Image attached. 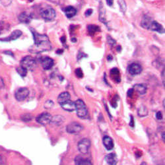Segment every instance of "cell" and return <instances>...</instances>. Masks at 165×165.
<instances>
[{
    "instance_id": "8fae6325",
    "label": "cell",
    "mask_w": 165,
    "mask_h": 165,
    "mask_svg": "<svg viewBox=\"0 0 165 165\" xmlns=\"http://www.w3.org/2000/svg\"><path fill=\"white\" fill-rule=\"evenodd\" d=\"M22 35V32L19 30H15L14 31L10 36H9L7 38L4 39H0V41H3V42H9V41L12 40H15L19 38V37Z\"/></svg>"
},
{
    "instance_id": "52a82bcc",
    "label": "cell",
    "mask_w": 165,
    "mask_h": 165,
    "mask_svg": "<svg viewBox=\"0 0 165 165\" xmlns=\"http://www.w3.org/2000/svg\"><path fill=\"white\" fill-rule=\"evenodd\" d=\"M83 130V126L78 122H72L66 127V131L69 133H78Z\"/></svg>"
},
{
    "instance_id": "83f0119b",
    "label": "cell",
    "mask_w": 165,
    "mask_h": 165,
    "mask_svg": "<svg viewBox=\"0 0 165 165\" xmlns=\"http://www.w3.org/2000/svg\"><path fill=\"white\" fill-rule=\"evenodd\" d=\"M21 119L22 121H24L25 122H28L31 121L32 119V116L30 114H25L21 116Z\"/></svg>"
},
{
    "instance_id": "3957f363",
    "label": "cell",
    "mask_w": 165,
    "mask_h": 165,
    "mask_svg": "<svg viewBox=\"0 0 165 165\" xmlns=\"http://www.w3.org/2000/svg\"><path fill=\"white\" fill-rule=\"evenodd\" d=\"M75 104H76V110L77 116L80 118H85L87 117L88 114L87 108L85 103L81 99H78L76 100V102H75Z\"/></svg>"
},
{
    "instance_id": "4316f807",
    "label": "cell",
    "mask_w": 165,
    "mask_h": 165,
    "mask_svg": "<svg viewBox=\"0 0 165 165\" xmlns=\"http://www.w3.org/2000/svg\"><path fill=\"white\" fill-rule=\"evenodd\" d=\"M100 20L101 22H104V23L106 24V19H105V11H104V9H103L102 5H101L100 3Z\"/></svg>"
},
{
    "instance_id": "ab89813d",
    "label": "cell",
    "mask_w": 165,
    "mask_h": 165,
    "mask_svg": "<svg viewBox=\"0 0 165 165\" xmlns=\"http://www.w3.org/2000/svg\"><path fill=\"white\" fill-rule=\"evenodd\" d=\"M112 59H113V58H112L111 56H108V57H107V59H108V60H109V61L112 60Z\"/></svg>"
},
{
    "instance_id": "603a6c76",
    "label": "cell",
    "mask_w": 165,
    "mask_h": 165,
    "mask_svg": "<svg viewBox=\"0 0 165 165\" xmlns=\"http://www.w3.org/2000/svg\"><path fill=\"white\" fill-rule=\"evenodd\" d=\"M118 2L119 6H120V9L122 13H125V12L126 11V9H127V5H126V3L125 1L124 0H118Z\"/></svg>"
},
{
    "instance_id": "836d02e7",
    "label": "cell",
    "mask_w": 165,
    "mask_h": 165,
    "mask_svg": "<svg viewBox=\"0 0 165 165\" xmlns=\"http://www.w3.org/2000/svg\"><path fill=\"white\" fill-rule=\"evenodd\" d=\"M156 117L158 120H161L163 118V114L161 113V112H157L156 114Z\"/></svg>"
},
{
    "instance_id": "cb8c5ba5",
    "label": "cell",
    "mask_w": 165,
    "mask_h": 165,
    "mask_svg": "<svg viewBox=\"0 0 165 165\" xmlns=\"http://www.w3.org/2000/svg\"><path fill=\"white\" fill-rule=\"evenodd\" d=\"M17 72L22 77H25L26 76H27V70L26 69H25L24 67H21V66L17 67Z\"/></svg>"
},
{
    "instance_id": "6da1fadb",
    "label": "cell",
    "mask_w": 165,
    "mask_h": 165,
    "mask_svg": "<svg viewBox=\"0 0 165 165\" xmlns=\"http://www.w3.org/2000/svg\"><path fill=\"white\" fill-rule=\"evenodd\" d=\"M31 31L32 33L34 41H35V44L29 49V51L31 53L38 54L49 51L52 49L50 41L46 35H41L32 29H31Z\"/></svg>"
},
{
    "instance_id": "d6986e66",
    "label": "cell",
    "mask_w": 165,
    "mask_h": 165,
    "mask_svg": "<svg viewBox=\"0 0 165 165\" xmlns=\"http://www.w3.org/2000/svg\"><path fill=\"white\" fill-rule=\"evenodd\" d=\"M110 76L112 79L115 81L116 82H120V74L119 70L117 68H113L111 69Z\"/></svg>"
},
{
    "instance_id": "e575fe53",
    "label": "cell",
    "mask_w": 165,
    "mask_h": 165,
    "mask_svg": "<svg viewBox=\"0 0 165 165\" xmlns=\"http://www.w3.org/2000/svg\"><path fill=\"white\" fill-rule=\"evenodd\" d=\"M93 13V9H89L88 10L86 11V12H85V16L86 17H89Z\"/></svg>"
},
{
    "instance_id": "60d3db41",
    "label": "cell",
    "mask_w": 165,
    "mask_h": 165,
    "mask_svg": "<svg viewBox=\"0 0 165 165\" xmlns=\"http://www.w3.org/2000/svg\"><path fill=\"white\" fill-rule=\"evenodd\" d=\"M61 40L62 41V43H64V42H66V39L65 37H62V38H61Z\"/></svg>"
},
{
    "instance_id": "4dcf8cb0",
    "label": "cell",
    "mask_w": 165,
    "mask_h": 165,
    "mask_svg": "<svg viewBox=\"0 0 165 165\" xmlns=\"http://www.w3.org/2000/svg\"><path fill=\"white\" fill-rule=\"evenodd\" d=\"M76 75L78 78H82L83 77V73L81 68H77L76 70Z\"/></svg>"
},
{
    "instance_id": "8992f818",
    "label": "cell",
    "mask_w": 165,
    "mask_h": 165,
    "mask_svg": "<svg viewBox=\"0 0 165 165\" xmlns=\"http://www.w3.org/2000/svg\"><path fill=\"white\" fill-rule=\"evenodd\" d=\"M52 116L49 113L47 112H44V113L40 114L37 116L36 122H38L39 124L42 126H46L48 123H50L52 121Z\"/></svg>"
},
{
    "instance_id": "f35d334b",
    "label": "cell",
    "mask_w": 165,
    "mask_h": 165,
    "mask_svg": "<svg viewBox=\"0 0 165 165\" xmlns=\"http://www.w3.org/2000/svg\"><path fill=\"white\" fill-rule=\"evenodd\" d=\"M162 77H163V84L164 85V69H163V72H162Z\"/></svg>"
},
{
    "instance_id": "5bb4252c",
    "label": "cell",
    "mask_w": 165,
    "mask_h": 165,
    "mask_svg": "<svg viewBox=\"0 0 165 165\" xmlns=\"http://www.w3.org/2000/svg\"><path fill=\"white\" fill-rule=\"evenodd\" d=\"M31 15L27 12H22L19 15V20L21 22H22V23L28 24L31 21Z\"/></svg>"
},
{
    "instance_id": "b9f144b4",
    "label": "cell",
    "mask_w": 165,
    "mask_h": 165,
    "mask_svg": "<svg viewBox=\"0 0 165 165\" xmlns=\"http://www.w3.org/2000/svg\"><path fill=\"white\" fill-rule=\"evenodd\" d=\"M162 137H163V140L164 141V132L162 133Z\"/></svg>"
},
{
    "instance_id": "1f68e13d",
    "label": "cell",
    "mask_w": 165,
    "mask_h": 165,
    "mask_svg": "<svg viewBox=\"0 0 165 165\" xmlns=\"http://www.w3.org/2000/svg\"><path fill=\"white\" fill-rule=\"evenodd\" d=\"M11 2H12V0H0V2H1L2 4L5 7H7L11 5Z\"/></svg>"
},
{
    "instance_id": "2e32d148",
    "label": "cell",
    "mask_w": 165,
    "mask_h": 165,
    "mask_svg": "<svg viewBox=\"0 0 165 165\" xmlns=\"http://www.w3.org/2000/svg\"><path fill=\"white\" fill-rule=\"evenodd\" d=\"M75 163L76 165H93L91 160L85 159L81 156H77L75 159Z\"/></svg>"
},
{
    "instance_id": "30bf717a",
    "label": "cell",
    "mask_w": 165,
    "mask_h": 165,
    "mask_svg": "<svg viewBox=\"0 0 165 165\" xmlns=\"http://www.w3.org/2000/svg\"><path fill=\"white\" fill-rule=\"evenodd\" d=\"M129 73L132 76L140 74L142 72V67L138 63H132L128 67Z\"/></svg>"
},
{
    "instance_id": "f1b7e54d",
    "label": "cell",
    "mask_w": 165,
    "mask_h": 165,
    "mask_svg": "<svg viewBox=\"0 0 165 165\" xmlns=\"http://www.w3.org/2000/svg\"><path fill=\"white\" fill-rule=\"evenodd\" d=\"M54 106V103L52 100H47L44 104V108L46 109H50Z\"/></svg>"
},
{
    "instance_id": "484cf974",
    "label": "cell",
    "mask_w": 165,
    "mask_h": 165,
    "mask_svg": "<svg viewBox=\"0 0 165 165\" xmlns=\"http://www.w3.org/2000/svg\"><path fill=\"white\" fill-rule=\"evenodd\" d=\"M100 29L99 27H97L96 25H89L88 27V31L91 35H94L96 31H99Z\"/></svg>"
},
{
    "instance_id": "ba28073f",
    "label": "cell",
    "mask_w": 165,
    "mask_h": 165,
    "mask_svg": "<svg viewBox=\"0 0 165 165\" xmlns=\"http://www.w3.org/2000/svg\"><path fill=\"white\" fill-rule=\"evenodd\" d=\"M29 95V89L26 87H22L17 90L15 96V99L18 101H23L27 98Z\"/></svg>"
},
{
    "instance_id": "7bdbcfd3",
    "label": "cell",
    "mask_w": 165,
    "mask_h": 165,
    "mask_svg": "<svg viewBox=\"0 0 165 165\" xmlns=\"http://www.w3.org/2000/svg\"><path fill=\"white\" fill-rule=\"evenodd\" d=\"M141 165H147V164H146L145 163H142L141 164Z\"/></svg>"
},
{
    "instance_id": "e0dca14e",
    "label": "cell",
    "mask_w": 165,
    "mask_h": 165,
    "mask_svg": "<svg viewBox=\"0 0 165 165\" xmlns=\"http://www.w3.org/2000/svg\"><path fill=\"white\" fill-rule=\"evenodd\" d=\"M103 144L107 150H112L114 147V142L109 136H104L103 137Z\"/></svg>"
},
{
    "instance_id": "d590c367",
    "label": "cell",
    "mask_w": 165,
    "mask_h": 165,
    "mask_svg": "<svg viewBox=\"0 0 165 165\" xmlns=\"http://www.w3.org/2000/svg\"><path fill=\"white\" fill-rule=\"evenodd\" d=\"M106 3L109 6L111 7L112 5H113L114 0H106Z\"/></svg>"
},
{
    "instance_id": "8d00e7d4",
    "label": "cell",
    "mask_w": 165,
    "mask_h": 165,
    "mask_svg": "<svg viewBox=\"0 0 165 165\" xmlns=\"http://www.w3.org/2000/svg\"><path fill=\"white\" fill-rule=\"evenodd\" d=\"M133 89H130V90H129L128 92H127V95H128V96H132V94H133Z\"/></svg>"
},
{
    "instance_id": "277c9868",
    "label": "cell",
    "mask_w": 165,
    "mask_h": 165,
    "mask_svg": "<svg viewBox=\"0 0 165 165\" xmlns=\"http://www.w3.org/2000/svg\"><path fill=\"white\" fill-rule=\"evenodd\" d=\"M21 66L28 70H33L36 66V59L32 56H27L24 57L21 61Z\"/></svg>"
},
{
    "instance_id": "9a60e30c",
    "label": "cell",
    "mask_w": 165,
    "mask_h": 165,
    "mask_svg": "<svg viewBox=\"0 0 165 165\" xmlns=\"http://www.w3.org/2000/svg\"><path fill=\"white\" fill-rule=\"evenodd\" d=\"M106 162L109 165H116L118 163V158L114 153H110L105 157Z\"/></svg>"
},
{
    "instance_id": "ffe728a7",
    "label": "cell",
    "mask_w": 165,
    "mask_h": 165,
    "mask_svg": "<svg viewBox=\"0 0 165 165\" xmlns=\"http://www.w3.org/2000/svg\"><path fill=\"white\" fill-rule=\"evenodd\" d=\"M64 12H65V14H66L67 17L72 18L76 15V13H77V11L73 7L68 6L64 9Z\"/></svg>"
},
{
    "instance_id": "7c38bea8",
    "label": "cell",
    "mask_w": 165,
    "mask_h": 165,
    "mask_svg": "<svg viewBox=\"0 0 165 165\" xmlns=\"http://www.w3.org/2000/svg\"><path fill=\"white\" fill-rule=\"evenodd\" d=\"M149 30H151V31H156L158 32L159 33H163L164 32V29L163 28L162 25H160L159 22H157L155 21H152L151 24L149 25Z\"/></svg>"
},
{
    "instance_id": "ac0fdd59",
    "label": "cell",
    "mask_w": 165,
    "mask_h": 165,
    "mask_svg": "<svg viewBox=\"0 0 165 165\" xmlns=\"http://www.w3.org/2000/svg\"><path fill=\"white\" fill-rule=\"evenodd\" d=\"M71 100V95L68 92L62 93L58 97V102L59 104L64 103L67 100Z\"/></svg>"
},
{
    "instance_id": "4fadbf2b",
    "label": "cell",
    "mask_w": 165,
    "mask_h": 165,
    "mask_svg": "<svg viewBox=\"0 0 165 165\" xmlns=\"http://www.w3.org/2000/svg\"><path fill=\"white\" fill-rule=\"evenodd\" d=\"M60 106L63 110L68 112H73L76 110V104L75 103L71 100H67L64 103L60 104Z\"/></svg>"
},
{
    "instance_id": "74e56055",
    "label": "cell",
    "mask_w": 165,
    "mask_h": 165,
    "mask_svg": "<svg viewBox=\"0 0 165 165\" xmlns=\"http://www.w3.org/2000/svg\"><path fill=\"white\" fill-rule=\"evenodd\" d=\"M134 122H133V117L132 116H131V122H130V125L131 127H133L134 126Z\"/></svg>"
},
{
    "instance_id": "d6a6232c",
    "label": "cell",
    "mask_w": 165,
    "mask_h": 165,
    "mask_svg": "<svg viewBox=\"0 0 165 165\" xmlns=\"http://www.w3.org/2000/svg\"><path fill=\"white\" fill-rule=\"evenodd\" d=\"M108 42L110 45H111V46H114V45L116 44V41L113 39H112L110 36H108Z\"/></svg>"
},
{
    "instance_id": "7a4b0ae2",
    "label": "cell",
    "mask_w": 165,
    "mask_h": 165,
    "mask_svg": "<svg viewBox=\"0 0 165 165\" xmlns=\"http://www.w3.org/2000/svg\"><path fill=\"white\" fill-rule=\"evenodd\" d=\"M40 13L43 19L46 21H53L56 16L55 10L49 6H46L41 9Z\"/></svg>"
},
{
    "instance_id": "5b68a950",
    "label": "cell",
    "mask_w": 165,
    "mask_h": 165,
    "mask_svg": "<svg viewBox=\"0 0 165 165\" xmlns=\"http://www.w3.org/2000/svg\"><path fill=\"white\" fill-rule=\"evenodd\" d=\"M91 147V141L87 138L81 140L78 143V149L81 154H87Z\"/></svg>"
},
{
    "instance_id": "44dd1931",
    "label": "cell",
    "mask_w": 165,
    "mask_h": 165,
    "mask_svg": "<svg viewBox=\"0 0 165 165\" xmlns=\"http://www.w3.org/2000/svg\"><path fill=\"white\" fill-rule=\"evenodd\" d=\"M133 90L136 91L141 95H143L147 91V87L144 84H137L134 85Z\"/></svg>"
},
{
    "instance_id": "d4e9b609",
    "label": "cell",
    "mask_w": 165,
    "mask_h": 165,
    "mask_svg": "<svg viewBox=\"0 0 165 165\" xmlns=\"http://www.w3.org/2000/svg\"><path fill=\"white\" fill-rule=\"evenodd\" d=\"M138 115L141 116V117H143V116L147 115V110L145 106H141L139 108Z\"/></svg>"
},
{
    "instance_id": "9c48e42d",
    "label": "cell",
    "mask_w": 165,
    "mask_h": 165,
    "mask_svg": "<svg viewBox=\"0 0 165 165\" xmlns=\"http://www.w3.org/2000/svg\"><path fill=\"white\" fill-rule=\"evenodd\" d=\"M40 62L41 63V65H42L43 67V69L45 70H48L51 69L54 64L53 59H52L50 57H47V56L41 58L40 59Z\"/></svg>"
},
{
    "instance_id": "7402d4cb",
    "label": "cell",
    "mask_w": 165,
    "mask_h": 165,
    "mask_svg": "<svg viewBox=\"0 0 165 165\" xmlns=\"http://www.w3.org/2000/svg\"><path fill=\"white\" fill-rule=\"evenodd\" d=\"M63 121H64V118H63V116L58 115L54 116V117H52L51 122L56 125H60L63 122Z\"/></svg>"
},
{
    "instance_id": "f546056e",
    "label": "cell",
    "mask_w": 165,
    "mask_h": 165,
    "mask_svg": "<svg viewBox=\"0 0 165 165\" xmlns=\"http://www.w3.org/2000/svg\"><path fill=\"white\" fill-rule=\"evenodd\" d=\"M7 26H6V23L4 21L0 22V35H2L3 31L6 29Z\"/></svg>"
}]
</instances>
